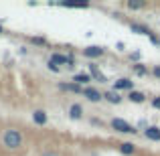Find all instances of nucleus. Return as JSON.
<instances>
[{
  "label": "nucleus",
  "mask_w": 160,
  "mask_h": 156,
  "mask_svg": "<svg viewBox=\"0 0 160 156\" xmlns=\"http://www.w3.org/2000/svg\"><path fill=\"white\" fill-rule=\"evenodd\" d=\"M2 142H4V146H6V148L16 150V148H20V146H22V134H20L18 130H6V132H4V136H2Z\"/></svg>",
  "instance_id": "f257e3e1"
},
{
  "label": "nucleus",
  "mask_w": 160,
  "mask_h": 156,
  "mask_svg": "<svg viewBox=\"0 0 160 156\" xmlns=\"http://www.w3.org/2000/svg\"><path fill=\"white\" fill-rule=\"evenodd\" d=\"M112 128L118 130V132H122V134H136L138 132L134 126H130L128 122L122 120V118H113V120H112Z\"/></svg>",
  "instance_id": "f03ea898"
},
{
  "label": "nucleus",
  "mask_w": 160,
  "mask_h": 156,
  "mask_svg": "<svg viewBox=\"0 0 160 156\" xmlns=\"http://www.w3.org/2000/svg\"><path fill=\"white\" fill-rule=\"evenodd\" d=\"M83 98H87L89 102L98 103V102H102V99H103V93H99L95 87H85V89H83Z\"/></svg>",
  "instance_id": "7ed1b4c3"
},
{
  "label": "nucleus",
  "mask_w": 160,
  "mask_h": 156,
  "mask_svg": "<svg viewBox=\"0 0 160 156\" xmlns=\"http://www.w3.org/2000/svg\"><path fill=\"white\" fill-rule=\"evenodd\" d=\"M118 89H130V91H134V81L132 79H118L116 83H113V91H118Z\"/></svg>",
  "instance_id": "20e7f679"
},
{
  "label": "nucleus",
  "mask_w": 160,
  "mask_h": 156,
  "mask_svg": "<svg viewBox=\"0 0 160 156\" xmlns=\"http://www.w3.org/2000/svg\"><path fill=\"white\" fill-rule=\"evenodd\" d=\"M144 134H146L148 140H154V142L160 140V128H156V126H148V128L144 130Z\"/></svg>",
  "instance_id": "39448f33"
},
{
  "label": "nucleus",
  "mask_w": 160,
  "mask_h": 156,
  "mask_svg": "<svg viewBox=\"0 0 160 156\" xmlns=\"http://www.w3.org/2000/svg\"><path fill=\"white\" fill-rule=\"evenodd\" d=\"M32 122H35L37 126H45L47 124V113H45L43 109H35V112H32Z\"/></svg>",
  "instance_id": "423d86ee"
},
{
  "label": "nucleus",
  "mask_w": 160,
  "mask_h": 156,
  "mask_svg": "<svg viewBox=\"0 0 160 156\" xmlns=\"http://www.w3.org/2000/svg\"><path fill=\"white\" fill-rule=\"evenodd\" d=\"M83 55L89 59H95V57H102L103 55V49L102 47H87V49H83Z\"/></svg>",
  "instance_id": "0eeeda50"
},
{
  "label": "nucleus",
  "mask_w": 160,
  "mask_h": 156,
  "mask_svg": "<svg viewBox=\"0 0 160 156\" xmlns=\"http://www.w3.org/2000/svg\"><path fill=\"white\" fill-rule=\"evenodd\" d=\"M89 71H91V77H93V79H98L99 83H106V81H108V79H106V75H103L102 71L98 69V65H89Z\"/></svg>",
  "instance_id": "6e6552de"
},
{
  "label": "nucleus",
  "mask_w": 160,
  "mask_h": 156,
  "mask_svg": "<svg viewBox=\"0 0 160 156\" xmlns=\"http://www.w3.org/2000/svg\"><path fill=\"white\" fill-rule=\"evenodd\" d=\"M69 116H71V120H79V118L83 116V108L79 103H73L69 108Z\"/></svg>",
  "instance_id": "1a4fd4ad"
},
{
  "label": "nucleus",
  "mask_w": 160,
  "mask_h": 156,
  "mask_svg": "<svg viewBox=\"0 0 160 156\" xmlns=\"http://www.w3.org/2000/svg\"><path fill=\"white\" fill-rule=\"evenodd\" d=\"M130 28H132L134 33H138V35H150V28L144 27V24H140V23H132Z\"/></svg>",
  "instance_id": "9d476101"
},
{
  "label": "nucleus",
  "mask_w": 160,
  "mask_h": 156,
  "mask_svg": "<svg viewBox=\"0 0 160 156\" xmlns=\"http://www.w3.org/2000/svg\"><path fill=\"white\" fill-rule=\"evenodd\" d=\"M103 99H108L109 103H120L122 102V98H120V93H118V91H108V93H103Z\"/></svg>",
  "instance_id": "9b49d317"
},
{
  "label": "nucleus",
  "mask_w": 160,
  "mask_h": 156,
  "mask_svg": "<svg viewBox=\"0 0 160 156\" xmlns=\"http://www.w3.org/2000/svg\"><path fill=\"white\" fill-rule=\"evenodd\" d=\"M73 81L77 83L79 87H81L83 83H89V81H91V75H87V73H77V75L73 77Z\"/></svg>",
  "instance_id": "f8f14e48"
},
{
  "label": "nucleus",
  "mask_w": 160,
  "mask_h": 156,
  "mask_svg": "<svg viewBox=\"0 0 160 156\" xmlns=\"http://www.w3.org/2000/svg\"><path fill=\"white\" fill-rule=\"evenodd\" d=\"M61 89H67V91H75V93H83V89L77 85V83H59Z\"/></svg>",
  "instance_id": "ddd939ff"
},
{
  "label": "nucleus",
  "mask_w": 160,
  "mask_h": 156,
  "mask_svg": "<svg viewBox=\"0 0 160 156\" xmlns=\"http://www.w3.org/2000/svg\"><path fill=\"white\" fill-rule=\"evenodd\" d=\"M128 98H130V102H134V103H142L146 99V95L142 93V91H130Z\"/></svg>",
  "instance_id": "4468645a"
},
{
  "label": "nucleus",
  "mask_w": 160,
  "mask_h": 156,
  "mask_svg": "<svg viewBox=\"0 0 160 156\" xmlns=\"http://www.w3.org/2000/svg\"><path fill=\"white\" fill-rule=\"evenodd\" d=\"M120 152L122 154H134L136 152V146H134L132 142H124V144L120 146Z\"/></svg>",
  "instance_id": "2eb2a0df"
},
{
  "label": "nucleus",
  "mask_w": 160,
  "mask_h": 156,
  "mask_svg": "<svg viewBox=\"0 0 160 156\" xmlns=\"http://www.w3.org/2000/svg\"><path fill=\"white\" fill-rule=\"evenodd\" d=\"M146 4L142 2V0H128V8H132V10H140V8H144Z\"/></svg>",
  "instance_id": "dca6fc26"
},
{
  "label": "nucleus",
  "mask_w": 160,
  "mask_h": 156,
  "mask_svg": "<svg viewBox=\"0 0 160 156\" xmlns=\"http://www.w3.org/2000/svg\"><path fill=\"white\" fill-rule=\"evenodd\" d=\"M51 61L55 63V65H57V63H59V65H67V57H65V55H57V53H55V55H51Z\"/></svg>",
  "instance_id": "f3484780"
},
{
  "label": "nucleus",
  "mask_w": 160,
  "mask_h": 156,
  "mask_svg": "<svg viewBox=\"0 0 160 156\" xmlns=\"http://www.w3.org/2000/svg\"><path fill=\"white\" fill-rule=\"evenodd\" d=\"M134 71H136V75H146L148 73V69L142 67V65H134Z\"/></svg>",
  "instance_id": "a211bd4d"
},
{
  "label": "nucleus",
  "mask_w": 160,
  "mask_h": 156,
  "mask_svg": "<svg viewBox=\"0 0 160 156\" xmlns=\"http://www.w3.org/2000/svg\"><path fill=\"white\" fill-rule=\"evenodd\" d=\"M152 73H154V77H158V79H160V65L154 67V69H152Z\"/></svg>",
  "instance_id": "6ab92c4d"
},
{
  "label": "nucleus",
  "mask_w": 160,
  "mask_h": 156,
  "mask_svg": "<svg viewBox=\"0 0 160 156\" xmlns=\"http://www.w3.org/2000/svg\"><path fill=\"white\" fill-rule=\"evenodd\" d=\"M49 69H51V71H59V65H55L53 61H49Z\"/></svg>",
  "instance_id": "aec40b11"
},
{
  "label": "nucleus",
  "mask_w": 160,
  "mask_h": 156,
  "mask_svg": "<svg viewBox=\"0 0 160 156\" xmlns=\"http://www.w3.org/2000/svg\"><path fill=\"white\" fill-rule=\"evenodd\" d=\"M152 105H154V108H158V109H160V98H154V102H152Z\"/></svg>",
  "instance_id": "412c9836"
},
{
  "label": "nucleus",
  "mask_w": 160,
  "mask_h": 156,
  "mask_svg": "<svg viewBox=\"0 0 160 156\" xmlns=\"http://www.w3.org/2000/svg\"><path fill=\"white\" fill-rule=\"evenodd\" d=\"M43 156H59V154H55V152H45Z\"/></svg>",
  "instance_id": "4be33fe9"
},
{
  "label": "nucleus",
  "mask_w": 160,
  "mask_h": 156,
  "mask_svg": "<svg viewBox=\"0 0 160 156\" xmlns=\"http://www.w3.org/2000/svg\"><path fill=\"white\" fill-rule=\"evenodd\" d=\"M0 33H2V27H0Z\"/></svg>",
  "instance_id": "5701e85b"
}]
</instances>
